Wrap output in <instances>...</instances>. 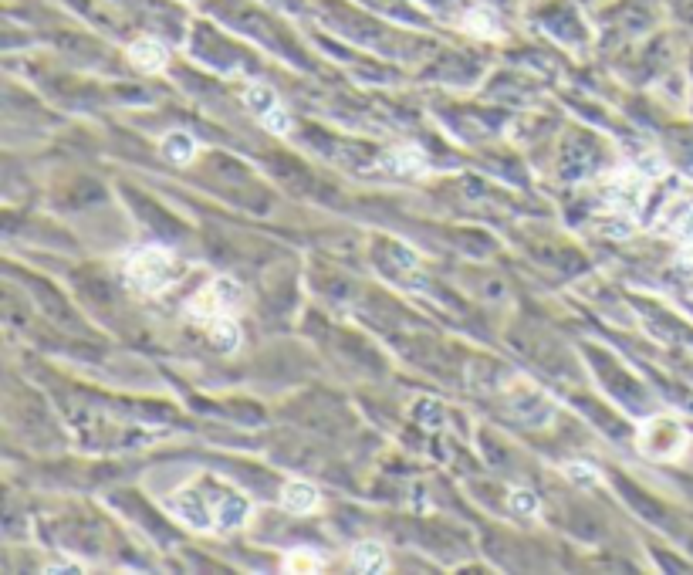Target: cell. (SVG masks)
<instances>
[{
	"label": "cell",
	"instance_id": "obj_1",
	"mask_svg": "<svg viewBox=\"0 0 693 575\" xmlns=\"http://www.w3.org/2000/svg\"><path fill=\"white\" fill-rule=\"evenodd\" d=\"M166 508H170V515L180 518L183 525L203 528V532H234V528H241L254 511L244 494H237L230 488L200 491V488H190V484L170 494V498H166Z\"/></svg>",
	"mask_w": 693,
	"mask_h": 575
},
{
	"label": "cell",
	"instance_id": "obj_2",
	"mask_svg": "<svg viewBox=\"0 0 693 575\" xmlns=\"http://www.w3.org/2000/svg\"><path fill=\"white\" fill-rule=\"evenodd\" d=\"M180 274H183V264L176 261V254L156 244L139 247V251L129 254V261H126V281L132 288L149 291V295L176 285Z\"/></svg>",
	"mask_w": 693,
	"mask_h": 575
},
{
	"label": "cell",
	"instance_id": "obj_3",
	"mask_svg": "<svg viewBox=\"0 0 693 575\" xmlns=\"http://www.w3.org/2000/svg\"><path fill=\"white\" fill-rule=\"evenodd\" d=\"M690 437L683 430V423L677 417H653L639 427V437H636V447L643 450L646 457L653 460H673L687 450Z\"/></svg>",
	"mask_w": 693,
	"mask_h": 575
},
{
	"label": "cell",
	"instance_id": "obj_4",
	"mask_svg": "<svg viewBox=\"0 0 693 575\" xmlns=\"http://www.w3.org/2000/svg\"><path fill=\"white\" fill-rule=\"evenodd\" d=\"M234 305H237V285L230 278H217V281H210V285H203L197 295L190 298L186 315H190L197 325H210L213 318L230 315V308Z\"/></svg>",
	"mask_w": 693,
	"mask_h": 575
},
{
	"label": "cell",
	"instance_id": "obj_5",
	"mask_svg": "<svg viewBox=\"0 0 693 575\" xmlns=\"http://www.w3.org/2000/svg\"><path fill=\"white\" fill-rule=\"evenodd\" d=\"M606 197L612 207H623V210H633L643 203L646 197V183H643V176L639 173H623V176H616V180L609 183V190H606Z\"/></svg>",
	"mask_w": 693,
	"mask_h": 575
},
{
	"label": "cell",
	"instance_id": "obj_6",
	"mask_svg": "<svg viewBox=\"0 0 693 575\" xmlns=\"http://www.w3.org/2000/svg\"><path fill=\"white\" fill-rule=\"evenodd\" d=\"M129 61L139 72H163V68L170 65V51H166V44L156 38H139L129 44Z\"/></svg>",
	"mask_w": 693,
	"mask_h": 575
},
{
	"label": "cell",
	"instance_id": "obj_7",
	"mask_svg": "<svg viewBox=\"0 0 693 575\" xmlns=\"http://www.w3.org/2000/svg\"><path fill=\"white\" fill-rule=\"evenodd\" d=\"M322 504V494H318L315 484L308 481H288L281 488V508L291 511V515H312Z\"/></svg>",
	"mask_w": 693,
	"mask_h": 575
},
{
	"label": "cell",
	"instance_id": "obj_8",
	"mask_svg": "<svg viewBox=\"0 0 693 575\" xmlns=\"http://www.w3.org/2000/svg\"><path fill=\"white\" fill-rule=\"evenodd\" d=\"M379 166L396 176H420L426 173V156H423V149H416V146H393L382 156Z\"/></svg>",
	"mask_w": 693,
	"mask_h": 575
},
{
	"label": "cell",
	"instance_id": "obj_9",
	"mask_svg": "<svg viewBox=\"0 0 693 575\" xmlns=\"http://www.w3.org/2000/svg\"><path fill=\"white\" fill-rule=\"evenodd\" d=\"M352 569L355 572H366V575H376V572H386L389 569V555L386 548L379 542H359L352 548Z\"/></svg>",
	"mask_w": 693,
	"mask_h": 575
},
{
	"label": "cell",
	"instance_id": "obj_10",
	"mask_svg": "<svg viewBox=\"0 0 693 575\" xmlns=\"http://www.w3.org/2000/svg\"><path fill=\"white\" fill-rule=\"evenodd\" d=\"M163 153L170 163H190L193 156H197V139L190 136V132H170V136L163 139Z\"/></svg>",
	"mask_w": 693,
	"mask_h": 575
},
{
	"label": "cell",
	"instance_id": "obj_11",
	"mask_svg": "<svg viewBox=\"0 0 693 575\" xmlns=\"http://www.w3.org/2000/svg\"><path fill=\"white\" fill-rule=\"evenodd\" d=\"M210 339L217 342L224 352H234L237 345H241V329H237V322L230 315H220L210 322Z\"/></svg>",
	"mask_w": 693,
	"mask_h": 575
},
{
	"label": "cell",
	"instance_id": "obj_12",
	"mask_svg": "<svg viewBox=\"0 0 693 575\" xmlns=\"http://www.w3.org/2000/svg\"><path fill=\"white\" fill-rule=\"evenodd\" d=\"M244 102H247V109H251L257 119H261V115H268L271 109H278V95L271 92L268 85H247V92H244Z\"/></svg>",
	"mask_w": 693,
	"mask_h": 575
},
{
	"label": "cell",
	"instance_id": "obj_13",
	"mask_svg": "<svg viewBox=\"0 0 693 575\" xmlns=\"http://www.w3.org/2000/svg\"><path fill=\"white\" fill-rule=\"evenodd\" d=\"M284 572H322V555L312 552V548H295V552L284 555Z\"/></svg>",
	"mask_w": 693,
	"mask_h": 575
},
{
	"label": "cell",
	"instance_id": "obj_14",
	"mask_svg": "<svg viewBox=\"0 0 693 575\" xmlns=\"http://www.w3.org/2000/svg\"><path fill=\"white\" fill-rule=\"evenodd\" d=\"M464 24H467L470 34H477V38H497V34H501V28H497V17L491 11H484V7L470 11Z\"/></svg>",
	"mask_w": 693,
	"mask_h": 575
},
{
	"label": "cell",
	"instance_id": "obj_15",
	"mask_svg": "<svg viewBox=\"0 0 693 575\" xmlns=\"http://www.w3.org/2000/svg\"><path fill=\"white\" fill-rule=\"evenodd\" d=\"M261 122L274 132V136H288V132H291V115H288V109H284V105L271 109L268 115H261Z\"/></svg>",
	"mask_w": 693,
	"mask_h": 575
},
{
	"label": "cell",
	"instance_id": "obj_16",
	"mask_svg": "<svg viewBox=\"0 0 693 575\" xmlns=\"http://www.w3.org/2000/svg\"><path fill=\"white\" fill-rule=\"evenodd\" d=\"M511 504H514V511H518V515H524V518H538V498L531 491H514L511 494Z\"/></svg>",
	"mask_w": 693,
	"mask_h": 575
}]
</instances>
